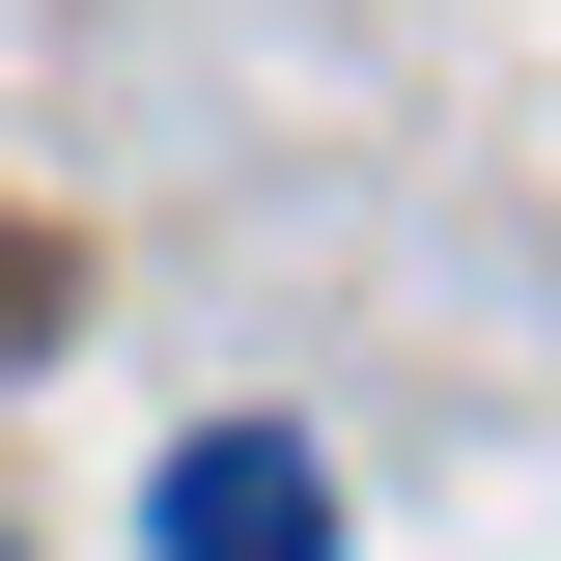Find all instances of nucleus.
<instances>
[{
  "label": "nucleus",
  "mask_w": 561,
  "mask_h": 561,
  "mask_svg": "<svg viewBox=\"0 0 561 561\" xmlns=\"http://www.w3.org/2000/svg\"><path fill=\"white\" fill-rule=\"evenodd\" d=\"M140 561H337V478H309L280 421H197V449L140 478Z\"/></svg>",
  "instance_id": "nucleus-1"
}]
</instances>
